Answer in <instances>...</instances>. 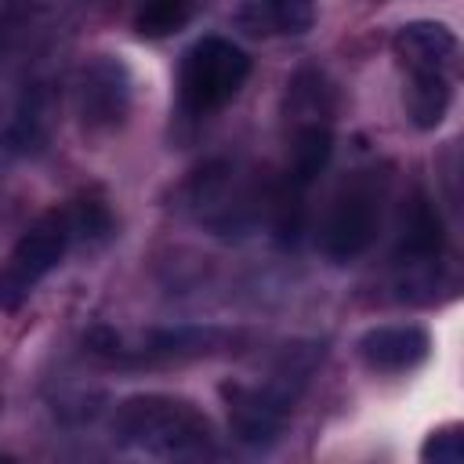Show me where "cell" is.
<instances>
[{
  "instance_id": "obj_1",
  "label": "cell",
  "mask_w": 464,
  "mask_h": 464,
  "mask_svg": "<svg viewBox=\"0 0 464 464\" xmlns=\"http://www.w3.org/2000/svg\"><path fill=\"white\" fill-rule=\"evenodd\" d=\"M319 362L323 344L297 341L279 352V359L268 366L261 381H225L221 399L228 410V431L250 450L276 446Z\"/></svg>"
},
{
  "instance_id": "obj_2",
  "label": "cell",
  "mask_w": 464,
  "mask_h": 464,
  "mask_svg": "<svg viewBox=\"0 0 464 464\" xmlns=\"http://www.w3.org/2000/svg\"><path fill=\"white\" fill-rule=\"evenodd\" d=\"M283 123H286V167H283V196L279 214L283 225L301 207V196L315 185L334 156V87L323 69L301 65L286 80L283 94Z\"/></svg>"
},
{
  "instance_id": "obj_3",
  "label": "cell",
  "mask_w": 464,
  "mask_h": 464,
  "mask_svg": "<svg viewBox=\"0 0 464 464\" xmlns=\"http://www.w3.org/2000/svg\"><path fill=\"white\" fill-rule=\"evenodd\" d=\"M112 439L116 446L156 460H199L218 453L214 420L192 399L163 392L123 399L112 413Z\"/></svg>"
},
{
  "instance_id": "obj_4",
  "label": "cell",
  "mask_w": 464,
  "mask_h": 464,
  "mask_svg": "<svg viewBox=\"0 0 464 464\" xmlns=\"http://www.w3.org/2000/svg\"><path fill=\"white\" fill-rule=\"evenodd\" d=\"M384 199L388 174H381L377 167L352 170L341 178L319 225V246L334 265H348L373 246L384 221Z\"/></svg>"
},
{
  "instance_id": "obj_5",
  "label": "cell",
  "mask_w": 464,
  "mask_h": 464,
  "mask_svg": "<svg viewBox=\"0 0 464 464\" xmlns=\"http://www.w3.org/2000/svg\"><path fill=\"white\" fill-rule=\"evenodd\" d=\"M72 243H80V232L69 203L44 210L14 239V246L0 265V312H18L36 294V286L65 261Z\"/></svg>"
},
{
  "instance_id": "obj_6",
  "label": "cell",
  "mask_w": 464,
  "mask_h": 464,
  "mask_svg": "<svg viewBox=\"0 0 464 464\" xmlns=\"http://www.w3.org/2000/svg\"><path fill=\"white\" fill-rule=\"evenodd\" d=\"M246 80H250V54L225 36H203L181 54L178 102L188 116H210L225 109L243 91Z\"/></svg>"
},
{
  "instance_id": "obj_7",
  "label": "cell",
  "mask_w": 464,
  "mask_h": 464,
  "mask_svg": "<svg viewBox=\"0 0 464 464\" xmlns=\"http://www.w3.org/2000/svg\"><path fill=\"white\" fill-rule=\"evenodd\" d=\"M185 207L214 236H236L254 221L261 207V185L239 160H210L192 174Z\"/></svg>"
},
{
  "instance_id": "obj_8",
  "label": "cell",
  "mask_w": 464,
  "mask_h": 464,
  "mask_svg": "<svg viewBox=\"0 0 464 464\" xmlns=\"http://www.w3.org/2000/svg\"><path fill=\"white\" fill-rule=\"evenodd\" d=\"M134 109V76L120 54H91L72 76V112L87 138L116 134Z\"/></svg>"
},
{
  "instance_id": "obj_9",
  "label": "cell",
  "mask_w": 464,
  "mask_h": 464,
  "mask_svg": "<svg viewBox=\"0 0 464 464\" xmlns=\"http://www.w3.org/2000/svg\"><path fill=\"white\" fill-rule=\"evenodd\" d=\"M232 334L218 326H174V330H149L138 337H120L109 330H98L91 337V352L123 362V366H152V362H185V359H203L214 352H225Z\"/></svg>"
},
{
  "instance_id": "obj_10",
  "label": "cell",
  "mask_w": 464,
  "mask_h": 464,
  "mask_svg": "<svg viewBox=\"0 0 464 464\" xmlns=\"http://www.w3.org/2000/svg\"><path fill=\"white\" fill-rule=\"evenodd\" d=\"M446 254V232L435 203L428 196H413L410 207L402 210V232L395 243V268H399V286L406 290H431L435 272Z\"/></svg>"
},
{
  "instance_id": "obj_11",
  "label": "cell",
  "mask_w": 464,
  "mask_h": 464,
  "mask_svg": "<svg viewBox=\"0 0 464 464\" xmlns=\"http://www.w3.org/2000/svg\"><path fill=\"white\" fill-rule=\"evenodd\" d=\"M392 58L406 76H457L460 65V40L446 22L417 18L395 29L392 36Z\"/></svg>"
},
{
  "instance_id": "obj_12",
  "label": "cell",
  "mask_w": 464,
  "mask_h": 464,
  "mask_svg": "<svg viewBox=\"0 0 464 464\" xmlns=\"http://www.w3.org/2000/svg\"><path fill=\"white\" fill-rule=\"evenodd\" d=\"M355 348L373 373H410L431 355V334L417 323H381L370 326Z\"/></svg>"
},
{
  "instance_id": "obj_13",
  "label": "cell",
  "mask_w": 464,
  "mask_h": 464,
  "mask_svg": "<svg viewBox=\"0 0 464 464\" xmlns=\"http://www.w3.org/2000/svg\"><path fill=\"white\" fill-rule=\"evenodd\" d=\"M232 22L257 40L304 36L315 25V0H232Z\"/></svg>"
},
{
  "instance_id": "obj_14",
  "label": "cell",
  "mask_w": 464,
  "mask_h": 464,
  "mask_svg": "<svg viewBox=\"0 0 464 464\" xmlns=\"http://www.w3.org/2000/svg\"><path fill=\"white\" fill-rule=\"evenodd\" d=\"M54 112L58 105H54L51 83H29L4 127V149L14 156H36L51 141Z\"/></svg>"
},
{
  "instance_id": "obj_15",
  "label": "cell",
  "mask_w": 464,
  "mask_h": 464,
  "mask_svg": "<svg viewBox=\"0 0 464 464\" xmlns=\"http://www.w3.org/2000/svg\"><path fill=\"white\" fill-rule=\"evenodd\" d=\"M453 83L457 76H406V87H402V109L410 116V123L417 130H435L442 127V120L450 116V105H453Z\"/></svg>"
},
{
  "instance_id": "obj_16",
  "label": "cell",
  "mask_w": 464,
  "mask_h": 464,
  "mask_svg": "<svg viewBox=\"0 0 464 464\" xmlns=\"http://www.w3.org/2000/svg\"><path fill=\"white\" fill-rule=\"evenodd\" d=\"M192 22V0H138L130 29L141 40H167Z\"/></svg>"
},
{
  "instance_id": "obj_17",
  "label": "cell",
  "mask_w": 464,
  "mask_h": 464,
  "mask_svg": "<svg viewBox=\"0 0 464 464\" xmlns=\"http://www.w3.org/2000/svg\"><path fill=\"white\" fill-rule=\"evenodd\" d=\"M420 460H435V464H460L464 460V428L460 424H446L435 428L424 446H420Z\"/></svg>"
}]
</instances>
